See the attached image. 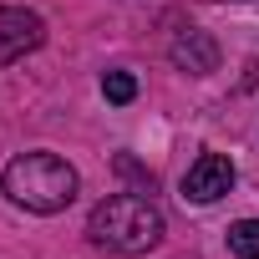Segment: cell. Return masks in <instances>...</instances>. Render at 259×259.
<instances>
[{
  "label": "cell",
  "mask_w": 259,
  "mask_h": 259,
  "mask_svg": "<svg viewBox=\"0 0 259 259\" xmlns=\"http://www.w3.org/2000/svg\"><path fill=\"white\" fill-rule=\"evenodd\" d=\"M87 239L107 254H153L163 244V208L143 193H107L87 213Z\"/></svg>",
  "instance_id": "6da1fadb"
},
{
  "label": "cell",
  "mask_w": 259,
  "mask_h": 259,
  "mask_svg": "<svg viewBox=\"0 0 259 259\" xmlns=\"http://www.w3.org/2000/svg\"><path fill=\"white\" fill-rule=\"evenodd\" d=\"M0 188L26 213H61L76 198V168L56 153H21V158L6 163Z\"/></svg>",
  "instance_id": "7a4b0ae2"
},
{
  "label": "cell",
  "mask_w": 259,
  "mask_h": 259,
  "mask_svg": "<svg viewBox=\"0 0 259 259\" xmlns=\"http://www.w3.org/2000/svg\"><path fill=\"white\" fill-rule=\"evenodd\" d=\"M46 41V21L36 11H21V6H0V66L21 61L26 51H36Z\"/></svg>",
  "instance_id": "3957f363"
},
{
  "label": "cell",
  "mask_w": 259,
  "mask_h": 259,
  "mask_svg": "<svg viewBox=\"0 0 259 259\" xmlns=\"http://www.w3.org/2000/svg\"><path fill=\"white\" fill-rule=\"evenodd\" d=\"M229 188H234V163L224 153H198L183 173V198L193 203H219Z\"/></svg>",
  "instance_id": "277c9868"
},
{
  "label": "cell",
  "mask_w": 259,
  "mask_h": 259,
  "mask_svg": "<svg viewBox=\"0 0 259 259\" xmlns=\"http://www.w3.org/2000/svg\"><path fill=\"white\" fill-rule=\"evenodd\" d=\"M173 61L193 76H208V71H219V46H213L208 31H183L173 41Z\"/></svg>",
  "instance_id": "5b68a950"
},
{
  "label": "cell",
  "mask_w": 259,
  "mask_h": 259,
  "mask_svg": "<svg viewBox=\"0 0 259 259\" xmlns=\"http://www.w3.org/2000/svg\"><path fill=\"white\" fill-rule=\"evenodd\" d=\"M229 254L234 259H259V219L229 224Z\"/></svg>",
  "instance_id": "8992f818"
},
{
  "label": "cell",
  "mask_w": 259,
  "mask_h": 259,
  "mask_svg": "<svg viewBox=\"0 0 259 259\" xmlns=\"http://www.w3.org/2000/svg\"><path fill=\"white\" fill-rule=\"evenodd\" d=\"M102 97L117 102V107H127V102L138 97V76H133V71H107V76H102Z\"/></svg>",
  "instance_id": "52a82bcc"
}]
</instances>
